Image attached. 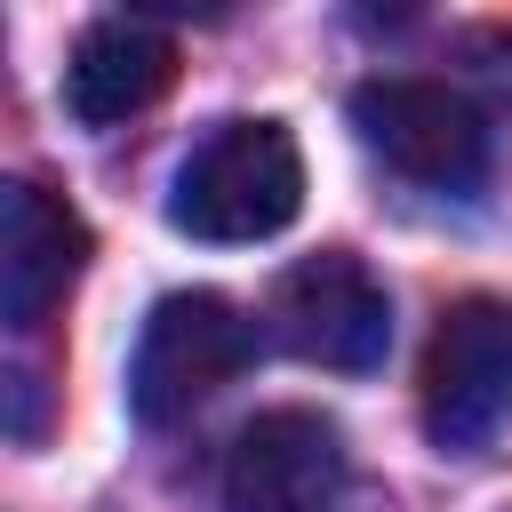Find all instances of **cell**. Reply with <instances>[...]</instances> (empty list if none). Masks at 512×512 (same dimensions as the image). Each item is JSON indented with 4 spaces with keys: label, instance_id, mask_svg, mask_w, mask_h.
I'll use <instances>...</instances> for the list:
<instances>
[{
    "label": "cell",
    "instance_id": "cell-1",
    "mask_svg": "<svg viewBox=\"0 0 512 512\" xmlns=\"http://www.w3.org/2000/svg\"><path fill=\"white\" fill-rule=\"evenodd\" d=\"M304 208V152L280 120H224L208 128L176 184H168V224L184 240H208V248H248V240H272L288 232Z\"/></svg>",
    "mask_w": 512,
    "mask_h": 512
},
{
    "label": "cell",
    "instance_id": "cell-2",
    "mask_svg": "<svg viewBox=\"0 0 512 512\" xmlns=\"http://www.w3.org/2000/svg\"><path fill=\"white\" fill-rule=\"evenodd\" d=\"M248 360H256V320L216 288H176L144 312L128 360V408L136 424H176L200 400H216Z\"/></svg>",
    "mask_w": 512,
    "mask_h": 512
},
{
    "label": "cell",
    "instance_id": "cell-3",
    "mask_svg": "<svg viewBox=\"0 0 512 512\" xmlns=\"http://www.w3.org/2000/svg\"><path fill=\"white\" fill-rule=\"evenodd\" d=\"M424 432L448 456H472L504 432L512 416V304L504 296H456L424 344V384H416Z\"/></svg>",
    "mask_w": 512,
    "mask_h": 512
},
{
    "label": "cell",
    "instance_id": "cell-4",
    "mask_svg": "<svg viewBox=\"0 0 512 512\" xmlns=\"http://www.w3.org/2000/svg\"><path fill=\"white\" fill-rule=\"evenodd\" d=\"M352 128L360 144L400 168L408 184L432 192H472L488 176V120L472 96H456L448 80H360L352 88Z\"/></svg>",
    "mask_w": 512,
    "mask_h": 512
},
{
    "label": "cell",
    "instance_id": "cell-5",
    "mask_svg": "<svg viewBox=\"0 0 512 512\" xmlns=\"http://www.w3.org/2000/svg\"><path fill=\"white\" fill-rule=\"evenodd\" d=\"M272 328L296 360L312 368H376L384 344H392V296L376 288V272L352 256V248H320V256H296L272 288Z\"/></svg>",
    "mask_w": 512,
    "mask_h": 512
},
{
    "label": "cell",
    "instance_id": "cell-6",
    "mask_svg": "<svg viewBox=\"0 0 512 512\" xmlns=\"http://www.w3.org/2000/svg\"><path fill=\"white\" fill-rule=\"evenodd\" d=\"M344 432L320 408H264L240 424L232 456H224V512H344Z\"/></svg>",
    "mask_w": 512,
    "mask_h": 512
},
{
    "label": "cell",
    "instance_id": "cell-7",
    "mask_svg": "<svg viewBox=\"0 0 512 512\" xmlns=\"http://www.w3.org/2000/svg\"><path fill=\"white\" fill-rule=\"evenodd\" d=\"M80 264H88V224H80V208H72L64 192L16 176V184L0 192V320H8L16 336H32V328L64 304V288L80 280Z\"/></svg>",
    "mask_w": 512,
    "mask_h": 512
},
{
    "label": "cell",
    "instance_id": "cell-8",
    "mask_svg": "<svg viewBox=\"0 0 512 512\" xmlns=\"http://www.w3.org/2000/svg\"><path fill=\"white\" fill-rule=\"evenodd\" d=\"M176 80V40L144 16H96L64 56V112L80 128H120L144 104H160Z\"/></svg>",
    "mask_w": 512,
    "mask_h": 512
}]
</instances>
